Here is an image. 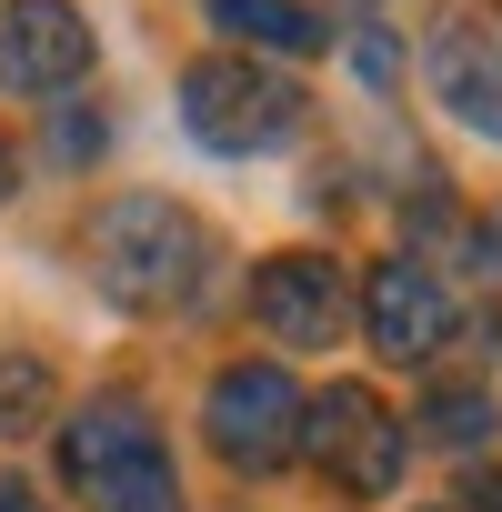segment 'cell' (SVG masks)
Returning a JSON list of instances; mask_svg holds the SVG:
<instances>
[{"instance_id": "11", "label": "cell", "mask_w": 502, "mask_h": 512, "mask_svg": "<svg viewBox=\"0 0 502 512\" xmlns=\"http://www.w3.org/2000/svg\"><path fill=\"white\" fill-rule=\"evenodd\" d=\"M91 512H181L171 452H151V462H131V472H111V482H91Z\"/></svg>"}, {"instance_id": "4", "label": "cell", "mask_w": 502, "mask_h": 512, "mask_svg": "<svg viewBox=\"0 0 502 512\" xmlns=\"http://www.w3.org/2000/svg\"><path fill=\"white\" fill-rule=\"evenodd\" d=\"M302 452L332 472V492L352 502H382L402 482V422L372 382H332L322 402H302Z\"/></svg>"}, {"instance_id": "8", "label": "cell", "mask_w": 502, "mask_h": 512, "mask_svg": "<svg viewBox=\"0 0 502 512\" xmlns=\"http://www.w3.org/2000/svg\"><path fill=\"white\" fill-rule=\"evenodd\" d=\"M251 322L272 342H292V352H332L342 322H352V292H342V272L322 251H272V262L251 272Z\"/></svg>"}, {"instance_id": "12", "label": "cell", "mask_w": 502, "mask_h": 512, "mask_svg": "<svg viewBox=\"0 0 502 512\" xmlns=\"http://www.w3.org/2000/svg\"><path fill=\"white\" fill-rule=\"evenodd\" d=\"M422 432H432L442 452H472V442L492 432V392H482V382H442V392L422 402Z\"/></svg>"}, {"instance_id": "5", "label": "cell", "mask_w": 502, "mask_h": 512, "mask_svg": "<svg viewBox=\"0 0 502 512\" xmlns=\"http://www.w3.org/2000/svg\"><path fill=\"white\" fill-rule=\"evenodd\" d=\"M81 81H91V21L71 0H11V11H0V91L61 101Z\"/></svg>"}, {"instance_id": "10", "label": "cell", "mask_w": 502, "mask_h": 512, "mask_svg": "<svg viewBox=\"0 0 502 512\" xmlns=\"http://www.w3.org/2000/svg\"><path fill=\"white\" fill-rule=\"evenodd\" d=\"M221 31H231L241 51H322V41H332L302 0H221Z\"/></svg>"}, {"instance_id": "1", "label": "cell", "mask_w": 502, "mask_h": 512, "mask_svg": "<svg viewBox=\"0 0 502 512\" xmlns=\"http://www.w3.org/2000/svg\"><path fill=\"white\" fill-rule=\"evenodd\" d=\"M91 282L121 302V312H191L201 302V282H211V231H201V211H181V201H161V191H121V201H101L91 211Z\"/></svg>"}, {"instance_id": "13", "label": "cell", "mask_w": 502, "mask_h": 512, "mask_svg": "<svg viewBox=\"0 0 502 512\" xmlns=\"http://www.w3.org/2000/svg\"><path fill=\"white\" fill-rule=\"evenodd\" d=\"M51 422V372L31 352H0V442L11 432H41Z\"/></svg>"}, {"instance_id": "9", "label": "cell", "mask_w": 502, "mask_h": 512, "mask_svg": "<svg viewBox=\"0 0 502 512\" xmlns=\"http://www.w3.org/2000/svg\"><path fill=\"white\" fill-rule=\"evenodd\" d=\"M161 452V432H151V402L141 392H91L71 422H61V472L91 492V482H111V472H131V462H151Z\"/></svg>"}, {"instance_id": "14", "label": "cell", "mask_w": 502, "mask_h": 512, "mask_svg": "<svg viewBox=\"0 0 502 512\" xmlns=\"http://www.w3.org/2000/svg\"><path fill=\"white\" fill-rule=\"evenodd\" d=\"M472 251H482V272H502V201H492V221L472 231Z\"/></svg>"}, {"instance_id": "6", "label": "cell", "mask_w": 502, "mask_h": 512, "mask_svg": "<svg viewBox=\"0 0 502 512\" xmlns=\"http://www.w3.org/2000/svg\"><path fill=\"white\" fill-rule=\"evenodd\" d=\"M362 332H372L382 362H432V352L452 342V292H442V272L422 262V251L372 262V282H362Z\"/></svg>"}, {"instance_id": "3", "label": "cell", "mask_w": 502, "mask_h": 512, "mask_svg": "<svg viewBox=\"0 0 502 512\" xmlns=\"http://www.w3.org/2000/svg\"><path fill=\"white\" fill-rule=\"evenodd\" d=\"M302 402L312 392L282 362H221L201 392V432L231 472H282V462H302Z\"/></svg>"}, {"instance_id": "17", "label": "cell", "mask_w": 502, "mask_h": 512, "mask_svg": "<svg viewBox=\"0 0 502 512\" xmlns=\"http://www.w3.org/2000/svg\"><path fill=\"white\" fill-rule=\"evenodd\" d=\"M0 201H11V151H0Z\"/></svg>"}, {"instance_id": "15", "label": "cell", "mask_w": 502, "mask_h": 512, "mask_svg": "<svg viewBox=\"0 0 502 512\" xmlns=\"http://www.w3.org/2000/svg\"><path fill=\"white\" fill-rule=\"evenodd\" d=\"M462 502H472V512H502V472H472V482H462Z\"/></svg>"}, {"instance_id": "2", "label": "cell", "mask_w": 502, "mask_h": 512, "mask_svg": "<svg viewBox=\"0 0 502 512\" xmlns=\"http://www.w3.org/2000/svg\"><path fill=\"white\" fill-rule=\"evenodd\" d=\"M181 121L211 151H272V141L302 131V81L292 71H262L251 51H211V61L181 71Z\"/></svg>"}, {"instance_id": "16", "label": "cell", "mask_w": 502, "mask_h": 512, "mask_svg": "<svg viewBox=\"0 0 502 512\" xmlns=\"http://www.w3.org/2000/svg\"><path fill=\"white\" fill-rule=\"evenodd\" d=\"M0 512H51V502H41L31 482H0Z\"/></svg>"}, {"instance_id": "7", "label": "cell", "mask_w": 502, "mask_h": 512, "mask_svg": "<svg viewBox=\"0 0 502 512\" xmlns=\"http://www.w3.org/2000/svg\"><path fill=\"white\" fill-rule=\"evenodd\" d=\"M422 71H432V91L482 131V141H502V11H442L432 31H422Z\"/></svg>"}]
</instances>
